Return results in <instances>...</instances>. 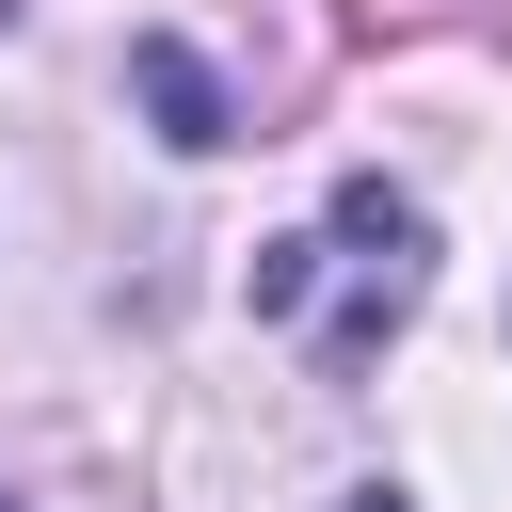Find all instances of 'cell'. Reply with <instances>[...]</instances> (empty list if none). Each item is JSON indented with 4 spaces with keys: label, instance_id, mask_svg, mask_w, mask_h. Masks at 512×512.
<instances>
[{
    "label": "cell",
    "instance_id": "7a4b0ae2",
    "mask_svg": "<svg viewBox=\"0 0 512 512\" xmlns=\"http://www.w3.org/2000/svg\"><path fill=\"white\" fill-rule=\"evenodd\" d=\"M336 512H416V496H384V480H368V496H336Z\"/></svg>",
    "mask_w": 512,
    "mask_h": 512
},
{
    "label": "cell",
    "instance_id": "3957f363",
    "mask_svg": "<svg viewBox=\"0 0 512 512\" xmlns=\"http://www.w3.org/2000/svg\"><path fill=\"white\" fill-rule=\"evenodd\" d=\"M0 512H16V496H0Z\"/></svg>",
    "mask_w": 512,
    "mask_h": 512
},
{
    "label": "cell",
    "instance_id": "6da1fadb",
    "mask_svg": "<svg viewBox=\"0 0 512 512\" xmlns=\"http://www.w3.org/2000/svg\"><path fill=\"white\" fill-rule=\"evenodd\" d=\"M128 80H144V112H160V144H192V160L224 144V80H208V64L176 48V32H144V48H128Z\"/></svg>",
    "mask_w": 512,
    "mask_h": 512
}]
</instances>
